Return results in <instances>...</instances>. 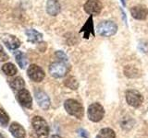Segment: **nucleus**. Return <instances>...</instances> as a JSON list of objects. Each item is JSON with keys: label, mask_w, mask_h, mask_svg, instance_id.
<instances>
[{"label": "nucleus", "mask_w": 148, "mask_h": 138, "mask_svg": "<svg viewBox=\"0 0 148 138\" xmlns=\"http://www.w3.org/2000/svg\"><path fill=\"white\" fill-rule=\"evenodd\" d=\"M120 1H121V3H122V5L124 7L126 6V2H125V0H120Z\"/></svg>", "instance_id": "27"}, {"label": "nucleus", "mask_w": 148, "mask_h": 138, "mask_svg": "<svg viewBox=\"0 0 148 138\" xmlns=\"http://www.w3.org/2000/svg\"><path fill=\"white\" fill-rule=\"evenodd\" d=\"M116 133L110 128H104L99 132L96 138H115Z\"/></svg>", "instance_id": "20"}, {"label": "nucleus", "mask_w": 148, "mask_h": 138, "mask_svg": "<svg viewBox=\"0 0 148 138\" xmlns=\"http://www.w3.org/2000/svg\"><path fill=\"white\" fill-rule=\"evenodd\" d=\"M126 99L129 105L132 106L134 108H138V107H140L141 104L143 103V98L140 92H138L137 90H134V89H131L127 91Z\"/></svg>", "instance_id": "6"}, {"label": "nucleus", "mask_w": 148, "mask_h": 138, "mask_svg": "<svg viewBox=\"0 0 148 138\" xmlns=\"http://www.w3.org/2000/svg\"><path fill=\"white\" fill-rule=\"evenodd\" d=\"M3 43L10 50H17L21 46V41L11 34H3L1 36Z\"/></svg>", "instance_id": "10"}, {"label": "nucleus", "mask_w": 148, "mask_h": 138, "mask_svg": "<svg viewBox=\"0 0 148 138\" xmlns=\"http://www.w3.org/2000/svg\"><path fill=\"white\" fill-rule=\"evenodd\" d=\"M2 71L6 74L7 76H15L18 70H17V68L16 66H14L13 64L11 63H7V64H5L4 66H2Z\"/></svg>", "instance_id": "18"}, {"label": "nucleus", "mask_w": 148, "mask_h": 138, "mask_svg": "<svg viewBox=\"0 0 148 138\" xmlns=\"http://www.w3.org/2000/svg\"><path fill=\"white\" fill-rule=\"evenodd\" d=\"M8 59V54L4 51L2 46L0 45V62H5V61H7Z\"/></svg>", "instance_id": "24"}, {"label": "nucleus", "mask_w": 148, "mask_h": 138, "mask_svg": "<svg viewBox=\"0 0 148 138\" xmlns=\"http://www.w3.org/2000/svg\"><path fill=\"white\" fill-rule=\"evenodd\" d=\"M56 55H57L58 58H59L60 60H62V62H67L68 61L67 55L65 54L63 52H61V51H58V52L56 53Z\"/></svg>", "instance_id": "25"}, {"label": "nucleus", "mask_w": 148, "mask_h": 138, "mask_svg": "<svg viewBox=\"0 0 148 138\" xmlns=\"http://www.w3.org/2000/svg\"><path fill=\"white\" fill-rule=\"evenodd\" d=\"M9 122V117L8 115L6 113L4 110L0 109V123L2 124L3 126L8 125V123Z\"/></svg>", "instance_id": "23"}, {"label": "nucleus", "mask_w": 148, "mask_h": 138, "mask_svg": "<svg viewBox=\"0 0 148 138\" xmlns=\"http://www.w3.org/2000/svg\"><path fill=\"white\" fill-rule=\"evenodd\" d=\"M64 107L69 114H71L78 119H81L83 116V113H84L82 104L80 102H78L75 99H71L66 100L64 103Z\"/></svg>", "instance_id": "3"}, {"label": "nucleus", "mask_w": 148, "mask_h": 138, "mask_svg": "<svg viewBox=\"0 0 148 138\" xmlns=\"http://www.w3.org/2000/svg\"><path fill=\"white\" fill-rule=\"evenodd\" d=\"M34 96L38 105L43 110H47L50 106V99L48 96L46 95L45 91H43L40 89H36L34 90Z\"/></svg>", "instance_id": "9"}, {"label": "nucleus", "mask_w": 148, "mask_h": 138, "mask_svg": "<svg viewBox=\"0 0 148 138\" xmlns=\"http://www.w3.org/2000/svg\"><path fill=\"white\" fill-rule=\"evenodd\" d=\"M65 85H66L68 87H69V89H78V82L76 80V78L75 77H69L68 79L65 81Z\"/></svg>", "instance_id": "22"}, {"label": "nucleus", "mask_w": 148, "mask_h": 138, "mask_svg": "<svg viewBox=\"0 0 148 138\" xmlns=\"http://www.w3.org/2000/svg\"><path fill=\"white\" fill-rule=\"evenodd\" d=\"M32 127L38 138H47L49 135V127L45 120L40 116H35L32 121Z\"/></svg>", "instance_id": "1"}, {"label": "nucleus", "mask_w": 148, "mask_h": 138, "mask_svg": "<svg viewBox=\"0 0 148 138\" xmlns=\"http://www.w3.org/2000/svg\"><path fill=\"white\" fill-rule=\"evenodd\" d=\"M79 132H80V135H82L84 138H88V133H87V132L85 130H83V129H80Z\"/></svg>", "instance_id": "26"}, {"label": "nucleus", "mask_w": 148, "mask_h": 138, "mask_svg": "<svg viewBox=\"0 0 148 138\" xmlns=\"http://www.w3.org/2000/svg\"><path fill=\"white\" fill-rule=\"evenodd\" d=\"M26 35L28 41H31L32 43H40V41L43 40V35L40 33L39 31H37L34 29H29L26 30Z\"/></svg>", "instance_id": "16"}, {"label": "nucleus", "mask_w": 148, "mask_h": 138, "mask_svg": "<svg viewBox=\"0 0 148 138\" xmlns=\"http://www.w3.org/2000/svg\"><path fill=\"white\" fill-rule=\"evenodd\" d=\"M81 33H83V38L84 39H89V37L92 35L95 37V30H94V23H92V16L91 15L89 18L85 22V24L81 30Z\"/></svg>", "instance_id": "13"}, {"label": "nucleus", "mask_w": 148, "mask_h": 138, "mask_svg": "<svg viewBox=\"0 0 148 138\" xmlns=\"http://www.w3.org/2000/svg\"><path fill=\"white\" fill-rule=\"evenodd\" d=\"M131 14H132V17L133 18H135V20H143L147 18L148 9L145 6L138 5V6H134L131 8Z\"/></svg>", "instance_id": "11"}, {"label": "nucleus", "mask_w": 148, "mask_h": 138, "mask_svg": "<svg viewBox=\"0 0 148 138\" xmlns=\"http://www.w3.org/2000/svg\"><path fill=\"white\" fill-rule=\"evenodd\" d=\"M125 75H126L128 77H136L138 76V70L132 66H127L124 69Z\"/></svg>", "instance_id": "21"}, {"label": "nucleus", "mask_w": 148, "mask_h": 138, "mask_svg": "<svg viewBox=\"0 0 148 138\" xmlns=\"http://www.w3.org/2000/svg\"><path fill=\"white\" fill-rule=\"evenodd\" d=\"M105 115V110L103 106L99 103H92L88 108V118L92 122H97L103 119Z\"/></svg>", "instance_id": "4"}, {"label": "nucleus", "mask_w": 148, "mask_h": 138, "mask_svg": "<svg viewBox=\"0 0 148 138\" xmlns=\"http://www.w3.org/2000/svg\"><path fill=\"white\" fill-rule=\"evenodd\" d=\"M28 76L34 82H41L45 78V72L43 69L36 64H31L27 70Z\"/></svg>", "instance_id": "7"}, {"label": "nucleus", "mask_w": 148, "mask_h": 138, "mask_svg": "<svg viewBox=\"0 0 148 138\" xmlns=\"http://www.w3.org/2000/svg\"><path fill=\"white\" fill-rule=\"evenodd\" d=\"M51 138H61V137H60V136H58V135H53V136L51 137Z\"/></svg>", "instance_id": "28"}, {"label": "nucleus", "mask_w": 148, "mask_h": 138, "mask_svg": "<svg viewBox=\"0 0 148 138\" xmlns=\"http://www.w3.org/2000/svg\"><path fill=\"white\" fill-rule=\"evenodd\" d=\"M18 100L22 106L28 108V109H31L32 106V96L30 94V92L28 91L27 89H23L21 90L18 91Z\"/></svg>", "instance_id": "12"}, {"label": "nucleus", "mask_w": 148, "mask_h": 138, "mask_svg": "<svg viewBox=\"0 0 148 138\" xmlns=\"http://www.w3.org/2000/svg\"><path fill=\"white\" fill-rule=\"evenodd\" d=\"M61 11V6L58 0H47L46 2V12L50 16H57Z\"/></svg>", "instance_id": "14"}, {"label": "nucleus", "mask_w": 148, "mask_h": 138, "mask_svg": "<svg viewBox=\"0 0 148 138\" xmlns=\"http://www.w3.org/2000/svg\"><path fill=\"white\" fill-rule=\"evenodd\" d=\"M15 59L17 61V64H18V66L21 68H25L27 66V58L25 56V54L23 53L21 51H17L15 52Z\"/></svg>", "instance_id": "17"}, {"label": "nucleus", "mask_w": 148, "mask_h": 138, "mask_svg": "<svg viewBox=\"0 0 148 138\" xmlns=\"http://www.w3.org/2000/svg\"><path fill=\"white\" fill-rule=\"evenodd\" d=\"M96 30L98 34L104 37H110L117 33L118 31V26L116 23L110 20H106L100 22L97 25Z\"/></svg>", "instance_id": "2"}, {"label": "nucleus", "mask_w": 148, "mask_h": 138, "mask_svg": "<svg viewBox=\"0 0 148 138\" xmlns=\"http://www.w3.org/2000/svg\"><path fill=\"white\" fill-rule=\"evenodd\" d=\"M0 138H6L4 135H0Z\"/></svg>", "instance_id": "29"}, {"label": "nucleus", "mask_w": 148, "mask_h": 138, "mask_svg": "<svg viewBox=\"0 0 148 138\" xmlns=\"http://www.w3.org/2000/svg\"><path fill=\"white\" fill-rule=\"evenodd\" d=\"M83 7L84 11L89 15H98L102 10V4L99 0H88Z\"/></svg>", "instance_id": "8"}, {"label": "nucleus", "mask_w": 148, "mask_h": 138, "mask_svg": "<svg viewBox=\"0 0 148 138\" xmlns=\"http://www.w3.org/2000/svg\"><path fill=\"white\" fill-rule=\"evenodd\" d=\"M9 131L15 138H25V130L21 124L13 122L9 127Z\"/></svg>", "instance_id": "15"}, {"label": "nucleus", "mask_w": 148, "mask_h": 138, "mask_svg": "<svg viewBox=\"0 0 148 138\" xmlns=\"http://www.w3.org/2000/svg\"><path fill=\"white\" fill-rule=\"evenodd\" d=\"M68 70V66L64 62H55L49 66V74L56 78H60L66 76Z\"/></svg>", "instance_id": "5"}, {"label": "nucleus", "mask_w": 148, "mask_h": 138, "mask_svg": "<svg viewBox=\"0 0 148 138\" xmlns=\"http://www.w3.org/2000/svg\"><path fill=\"white\" fill-rule=\"evenodd\" d=\"M10 86L11 87L14 89V90H18V91H20L21 89H24V87H25V82L24 80L22 79L21 77H16V78H14V79L11 81L10 83Z\"/></svg>", "instance_id": "19"}]
</instances>
